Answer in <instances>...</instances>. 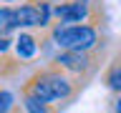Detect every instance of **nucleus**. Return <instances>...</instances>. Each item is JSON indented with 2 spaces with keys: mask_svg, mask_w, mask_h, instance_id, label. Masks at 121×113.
I'll return each instance as SVG.
<instances>
[{
  "mask_svg": "<svg viewBox=\"0 0 121 113\" xmlns=\"http://www.w3.org/2000/svg\"><path fill=\"white\" fill-rule=\"evenodd\" d=\"M81 88L83 85L76 78H71L66 70L56 68L53 63H48L40 70H35L28 81L23 83V93L40 98L43 103H60V105L73 103L76 96L81 93Z\"/></svg>",
  "mask_w": 121,
  "mask_h": 113,
  "instance_id": "f257e3e1",
  "label": "nucleus"
},
{
  "mask_svg": "<svg viewBox=\"0 0 121 113\" xmlns=\"http://www.w3.org/2000/svg\"><path fill=\"white\" fill-rule=\"evenodd\" d=\"M48 38L56 50H93L104 48L101 33L93 23H51Z\"/></svg>",
  "mask_w": 121,
  "mask_h": 113,
  "instance_id": "f03ea898",
  "label": "nucleus"
},
{
  "mask_svg": "<svg viewBox=\"0 0 121 113\" xmlns=\"http://www.w3.org/2000/svg\"><path fill=\"white\" fill-rule=\"evenodd\" d=\"M101 50L104 48H93V50H56V55H51L48 63H53L60 70H66L71 78H76L81 85H86L96 75L98 65H101Z\"/></svg>",
  "mask_w": 121,
  "mask_h": 113,
  "instance_id": "7ed1b4c3",
  "label": "nucleus"
},
{
  "mask_svg": "<svg viewBox=\"0 0 121 113\" xmlns=\"http://www.w3.org/2000/svg\"><path fill=\"white\" fill-rule=\"evenodd\" d=\"M20 30H48L53 23V0H25L15 8Z\"/></svg>",
  "mask_w": 121,
  "mask_h": 113,
  "instance_id": "20e7f679",
  "label": "nucleus"
},
{
  "mask_svg": "<svg viewBox=\"0 0 121 113\" xmlns=\"http://www.w3.org/2000/svg\"><path fill=\"white\" fill-rule=\"evenodd\" d=\"M40 50V38L33 30H20L18 38H13V55L15 60H33Z\"/></svg>",
  "mask_w": 121,
  "mask_h": 113,
  "instance_id": "39448f33",
  "label": "nucleus"
},
{
  "mask_svg": "<svg viewBox=\"0 0 121 113\" xmlns=\"http://www.w3.org/2000/svg\"><path fill=\"white\" fill-rule=\"evenodd\" d=\"M104 85L111 93H121V53L106 65L104 70Z\"/></svg>",
  "mask_w": 121,
  "mask_h": 113,
  "instance_id": "423d86ee",
  "label": "nucleus"
},
{
  "mask_svg": "<svg viewBox=\"0 0 121 113\" xmlns=\"http://www.w3.org/2000/svg\"><path fill=\"white\" fill-rule=\"evenodd\" d=\"M18 30H20V28H18L15 8H13V5H5V3H0V35L13 38Z\"/></svg>",
  "mask_w": 121,
  "mask_h": 113,
  "instance_id": "0eeeda50",
  "label": "nucleus"
},
{
  "mask_svg": "<svg viewBox=\"0 0 121 113\" xmlns=\"http://www.w3.org/2000/svg\"><path fill=\"white\" fill-rule=\"evenodd\" d=\"M20 108H23L25 113H48V111H53L51 103H43L40 98L28 96V93H23V103H20Z\"/></svg>",
  "mask_w": 121,
  "mask_h": 113,
  "instance_id": "6e6552de",
  "label": "nucleus"
},
{
  "mask_svg": "<svg viewBox=\"0 0 121 113\" xmlns=\"http://www.w3.org/2000/svg\"><path fill=\"white\" fill-rule=\"evenodd\" d=\"M13 103H15L13 93H10V90H0V113L13 111Z\"/></svg>",
  "mask_w": 121,
  "mask_h": 113,
  "instance_id": "1a4fd4ad",
  "label": "nucleus"
},
{
  "mask_svg": "<svg viewBox=\"0 0 121 113\" xmlns=\"http://www.w3.org/2000/svg\"><path fill=\"white\" fill-rule=\"evenodd\" d=\"M10 50H13V38L0 35V55H8Z\"/></svg>",
  "mask_w": 121,
  "mask_h": 113,
  "instance_id": "9d476101",
  "label": "nucleus"
},
{
  "mask_svg": "<svg viewBox=\"0 0 121 113\" xmlns=\"http://www.w3.org/2000/svg\"><path fill=\"white\" fill-rule=\"evenodd\" d=\"M108 111L121 113V93H113V96H111V101H108Z\"/></svg>",
  "mask_w": 121,
  "mask_h": 113,
  "instance_id": "9b49d317",
  "label": "nucleus"
},
{
  "mask_svg": "<svg viewBox=\"0 0 121 113\" xmlns=\"http://www.w3.org/2000/svg\"><path fill=\"white\" fill-rule=\"evenodd\" d=\"M0 3H13V0H0Z\"/></svg>",
  "mask_w": 121,
  "mask_h": 113,
  "instance_id": "f8f14e48",
  "label": "nucleus"
}]
</instances>
